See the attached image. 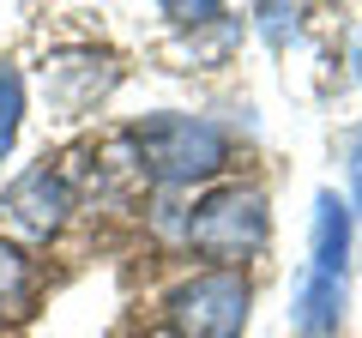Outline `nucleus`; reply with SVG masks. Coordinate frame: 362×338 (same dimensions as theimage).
Masks as SVG:
<instances>
[{"mask_svg":"<svg viewBox=\"0 0 362 338\" xmlns=\"http://www.w3.org/2000/svg\"><path fill=\"white\" fill-rule=\"evenodd\" d=\"M187 242H194V254L218 260V272H230L235 260L259 254V242H266V199L254 187H218V194H206L194 206V218H187Z\"/></svg>","mask_w":362,"mask_h":338,"instance_id":"2","label":"nucleus"},{"mask_svg":"<svg viewBox=\"0 0 362 338\" xmlns=\"http://www.w3.org/2000/svg\"><path fill=\"white\" fill-rule=\"evenodd\" d=\"M18 115H25V78H18L13 61H0V163L18 139Z\"/></svg>","mask_w":362,"mask_h":338,"instance_id":"7","label":"nucleus"},{"mask_svg":"<svg viewBox=\"0 0 362 338\" xmlns=\"http://www.w3.org/2000/svg\"><path fill=\"white\" fill-rule=\"evenodd\" d=\"M247 308H254V290L242 272H206L187 278V284L169 296V320L181 338H242Z\"/></svg>","mask_w":362,"mask_h":338,"instance_id":"3","label":"nucleus"},{"mask_svg":"<svg viewBox=\"0 0 362 338\" xmlns=\"http://www.w3.org/2000/svg\"><path fill=\"white\" fill-rule=\"evenodd\" d=\"M296 18H302L296 6H259V30H266L272 42H284L290 30H296Z\"/></svg>","mask_w":362,"mask_h":338,"instance_id":"8","label":"nucleus"},{"mask_svg":"<svg viewBox=\"0 0 362 338\" xmlns=\"http://www.w3.org/2000/svg\"><path fill=\"white\" fill-rule=\"evenodd\" d=\"M344 320V278L320 272V266H302L296 296H290V332L296 338H338Z\"/></svg>","mask_w":362,"mask_h":338,"instance_id":"5","label":"nucleus"},{"mask_svg":"<svg viewBox=\"0 0 362 338\" xmlns=\"http://www.w3.org/2000/svg\"><path fill=\"white\" fill-rule=\"evenodd\" d=\"M350 73L362 78V18H356V30H350Z\"/></svg>","mask_w":362,"mask_h":338,"instance_id":"10","label":"nucleus"},{"mask_svg":"<svg viewBox=\"0 0 362 338\" xmlns=\"http://www.w3.org/2000/svg\"><path fill=\"white\" fill-rule=\"evenodd\" d=\"M133 151H139V169L163 187L211 182L230 163V139L206 115H145L133 127Z\"/></svg>","mask_w":362,"mask_h":338,"instance_id":"1","label":"nucleus"},{"mask_svg":"<svg viewBox=\"0 0 362 338\" xmlns=\"http://www.w3.org/2000/svg\"><path fill=\"white\" fill-rule=\"evenodd\" d=\"M0 211H6V230H13V235L49 242V235L66 223V211H73V187H66L54 169H25V175L6 187Z\"/></svg>","mask_w":362,"mask_h":338,"instance_id":"4","label":"nucleus"},{"mask_svg":"<svg viewBox=\"0 0 362 338\" xmlns=\"http://www.w3.org/2000/svg\"><path fill=\"white\" fill-rule=\"evenodd\" d=\"M308 266H320L332 278H344V266H350V206L332 187L314 199V260Z\"/></svg>","mask_w":362,"mask_h":338,"instance_id":"6","label":"nucleus"},{"mask_svg":"<svg viewBox=\"0 0 362 338\" xmlns=\"http://www.w3.org/2000/svg\"><path fill=\"white\" fill-rule=\"evenodd\" d=\"M175 25H211V18H223V6H211V0H199V6H163Z\"/></svg>","mask_w":362,"mask_h":338,"instance_id":"9","label":"nucleus"}]
</instances>
